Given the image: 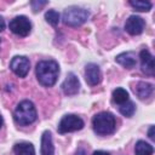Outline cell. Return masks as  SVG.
Wrapping results in <instances>:
<instances>
[{
    "label": "cell",
    "mask_w": 155,
    "mask_h": 155,
    "mask_svg": "<svg viewBox=\"0 0 155 155\" xmlns=\"http://www.w3.org/2000/svg\"><path fill=\"white\" fill-rule=\"evenodd\" d=\"M128 101V92L122 87H116L113 91V102L121 105Z\"/></svg>",
    "instance_id": "cell-17"
},
{
    "label": "cell",
    "mask_w": 155,
    "mask_h": 155,
    "mask_svg": "<svg viewBox=\"0 0 155 155\" xmlns=\"http://www.w3.org/2000/svg\"><path fill=\"white\" fill-rule=\"evenodd\" d=\"M61 87H62L64 94H67V96L76 94L79 92V90H80V82H79L78 76L74 73H68L67 78L62 82Z\"/></svg>",
    "instance_id": "cell-9"
},
{
    "label": "cell",
    "mask_w": 155,
    "mask_h": 155,
    "mask_svg": "<svg viewBox=\"0 0 155 155\" xmlns=\"http://www.w3.org/2000/svg\"><path fill=\"white\" fill-rule=\"evenodd\" d=\"M144 27H145V22L142 17L139 16H130L127 19H126V23H125V30L131 34V35H139L143 33L144 30Z\"/></svg>",
    "instance_id": "cell-8"
},
{
    "label": "cell",
    "mask_w": 155,
    "mask_h": 155,
    "mask_svg": "<svg viewBox=\"0 0 155 155\" xmlns=\"http://www.w3.org/2000/svg\"><path fill=\"white\" fill-rule=\"evenodd\" d=\"M139 59H140V67H142V71L145 73L149 76H153L155 73V68H154V57L153 54L148 51V50H142L139 53Z\"/></svg>",
    "instance_id": "cell-11"
},
{
    "label": "cell",
    "mask_w": 155,
    "mask_h": 155,
    "mask_svg": "<svg viewBox=\"0 0 155 155\" xmlns=\"http://www.w3.org/2000/svg\"><path fill=\"white\" fill-rule=\"evenodd\" d=\"M130 5L139 12H148L151 8V2L149 1H142V0H137V1H130Z\"/></svg>",
    "instance_id": "cell-19"
},
{
    "label": "cell",
    "mask_w": 155,
    "mask_h": 155,
    "mask_svg": "<svg viewBox=\"0 0 155 155\" xmlns=\"http://www.w3.org/2000/svg\"><path fill=\"white\" fill-rule=\"evenodd\" d=\"M0 44H1V39H0Z\"/></svg>",
    "instance_id": "cell-26"
},
{
    "label": "cell",
    "mask_w": 155,
    "mask_h": 155,
    "mask_svg": "<svg viewBox=\"0 0 155 155\" xmlns=\"http://www.w3.org/2000/svg\"><path fill=\"white\" fill-rule=\"evenodd\" d=\"M36 79L40 85L45 87H51L56 84L59 74V65L56 61H40L36 64Z\"/></svg>",
    "instance_id": "cell-1"
},
{
    "label": "cell",
    "mask_w": 155,
    "mask_h": 155,
    "mask_svg": "<svg viewBox=\"0 0 155 155\" xmlns=\"http://www.w3.org/2000/svg\"><path fill=\"white\" fill-rule=\"evenodd\" d=\"M92 155H110V154L107 153V151H103V150H97V151H94Z\"/></svg>",
    "instance_id": "cell-23"
},
{
    "label": "cell",
    "mask_w": 155,
    "mask_h": 155,
    "mask_svg": "<svg viewBox=\"0 0 155 155\" xmlns=\"http://www.w3.org/2000/svg\"><path fill=\"white\" fill-rule=\"evenodd\" d=\"M90 17V12L82 7L78 6H69L64 10L62 19L65 25L69 27H79L84 24Z\"/></svg>",
    "instance_id": "cell-4"
},
{
    "label": "cell",
    "mask_w": 155,
    "mask_h": 155,
    "mask_svg": "<svg viewBox=\"0 0 155 155\" xmlns=\"http://www.w3.org/2000/svg\"><path fill=\"white\" fill-rule=\"evenodd\" d=\"M93 131L99 136L111 134L116 128V119L109 111H102L93 116L92 119Z\"/></svg>",
    "instance_id": "cell-2"
},
{
    "label": "cell",
    "mask_w": 155,
    "mask_h": 155,
    "mask_svg": "<svg viewBox=\"0 0 155 155\" xmlns=\"http://www.w3.org/2000/svg\"><path fill=\"white\" fill-rule=\"evenodd\" d=\"M30 5H31V8H33V11L34 12H38V11H40L44 6H46L47 5V1H40V0H33L31 2H30Z\"/></svg>",
    "instance_id": "cell-21"
},
{
    "label": "cell",
    "mask_w": 155,
    "mask_h": 155,
    "mask_svg": "<svg viewBox=\"0 0 155 155\" xmlns=\"http://www.w3.org/2000/svg\"><path fill=\"white\" fill-rule=\"evenodd\" d=\"M119 111H120L124 116L131 117V116L134 114V111H136V107H134L133 102L127 101L126 103H124V104H121V105L119 107Z\"/></svg>",
    "instance_id": "cell-18"
},
{
    "label": "cell",
    "mask_w": 155,
    "mask_h": 155,
    "mask_svg": "<svg viewBox=\"0 0 155 155\" xmlns=\"http://www.w3.org/2000/svg\"><path fill=\"white\" fill-rule=\"evenodd\" d=\"M1 126H2V117L0 116V128H1Z\"/></svg>",
    "instance_id": "cell-25"
},
{
    "label": "cell",
    "mask_w": 155,
    "mask_h": 155,
    "mask_svg": "<svg viewBox=\"0 0 155 155\" xmlns=\"http://www.w3.org/2000/svg\"><path fill=\"white\" fill-rule=\"evenodd\" d=\"M13 151L16 155H35L34 145L28 142H21V143L15 144Z\"/></svg>",
    "instance_id": "cell-15"
},
{
    "label": "cell",
    "mask_w": 155,
    "mask_h": 155,
    "mask_svg": "<svg viewBox=\"0 0 155 155\" xmlns=\"http://www.w3.org/2000/svg\"><path fill=\"white\" fill-rule=\"evenodd\" d=\"M10 30L18 36H27L31 30V23L25 16H17L8 23Z\"/></svg>",
    "instance_id": "cell-6"
},
{
    "label": "cell",
    "mask_w": 155,
    "mask_h": 155,
    "mask_svg": "<svg viewBox=\"0 0 155 155\" xmlns=\"http://www.w3.org/2000/svg\"><path fill=\"white\" fill-rule=\"evenodd\" d=\"M4 29H5V21H4V18L0 16V33H1Z\"/></svg>",
    "instance_id": "cell-22"
},
{
    "label": "cell",
    "mask_w": 155,
    "mask_h": 155,
    "mask_svg": "<svg viewBox=\"0 0 155 155\" xmlns=\"http://www.w3.org/2000/svg\"><path fill=\"white\" fill-rule=\"evenodd\" d=\"M45 19L47 23H50L51 25L56 27L59 23V13L56 10H48L45 13Z\"/></svg>",
    "instance_id": "cell-20"
},
{
    "label": "cell",
    "mask_w": 155,
    "mask_h": 155,
    "mask_svg": "<svg viewBox=\"0 0 155 155\" xmlns=\"http://www.w3.org/2000/svg\"><path fill=\"white\" fill-rule=\"evenodd\" d=\"M133 91L134 93L138 96V98L140 99H145L148 97L151 96L153 91H154V86L153 84H149V82H144V81H139L136 84V86L133 87Z\"/></svg>",
    "instance_id": "cell-14"
},
{
    "label": "cell",
    "mask_w": 155,
    "mask_h": 155,
    "mask_svg": "<svg viewBox=\"0 0 155 155\" xmlns=\"http://www.w3.org/2000/svg\"><path fill=\"white\" fill-rule=\"evenodd\" d=\"M134 151H136V155H153L154 148L145 140H138L136 143Z\"/></svg>",
    "instance_id": "cell-16"
},
{
    "label": "cell",
    "mask_w": 155,
    "mask_h": 155,
    "mask_svg": "<svg viewBox=\"0 0 155 155\" xmlns=\"http://www.w3.org/2000/svg\"><path fill=\"white\" fill-rule=\"evenodd\" d=\"M85 80L90 86H96L102 80V73L97 64L88 63L85 68Z\"/></svg>",
    "instance_id": "cell-10"
},
{
    "label": "cell",
    "mask_w": 155,
    "mask_h": 155,
    "mask_svg": "<svg viewBox=\"0 0 155 155\" xmlns=\"http://www.w3.org/2000/svg\"><path fill=\"white\" fill-rule=\"evenodd\" d=\"M84 125L85 124H84L81 117H79L78 115H74V114H68L61 119L57 130L61 134H64V133L79 131L84 127Z\"/></svg>",
    "instance_id": "cell-5"
},
{
    "label": "cell",
    "mask_w": 155,
    "mask_h": 155,
    "mask_svg": "<svg viewBox=\"0 0 155 155\" xmlns=\"http://www.w3.org/2000/svg\"><path fill=\"white\" fill-rule=\"evenodd\" d=\"M115 61H116L120 65H122L124 68H126V69H133V68L137 65L136 54H134V52H131V51H128V52H122V53L117 54L116 58H115Z\"/></svg>",
    "instance_id": "cell-12"
},
{
    "label": "cell",
    "mask_w": 155,
    "mask_h": 155,
    "mask_svg": "<svg viewBox=\"0 0 155 155\" xmlns=\"http://www.w3.org/2000/svg\"><path fill=\"white\" fill-rule=\"evenodd\" d=\"M36 117V109L34 104L28 99L19 102L13 111V119L19 126H28L33 124Z\"/></svg>",
    "instance_id": "cell-3"
},
{
    "label": "cell",
    "mask_w": 155,
    "mask_h": 155,
    "mask_svg": "<svg viewBox=\"0 0 155 155\" xmlns=\"http://www.w3.org/2000/svg\"><path fill=\"white\" fill-rule=\"evenodd\" d=\"M40 153L41 155H54V145H53L52 134L50 131H44L41 136Z\"/></svg>",
    "instance_id": "cell-13"
},
{
    "label": "cell",
    "mask_w": 155,
    "mask_h": 155,
    "mask_svg": "<svg viewBox=\"0 0 155 155\" xmlns=\"http://www.w3.org/2000/svg\"><path fill=\"white\" fill-rule=\"evenodd\" d=\"M11 70L19 78H25L30 69V62L25 56H15L10 62Z\"/></svg>",
    "instance_id": "cell-7"
},
{
    "label": "cell",
    "mask_w": 155,
    "mask_h": 155,
    "mask_svg": "<svg viewBox=\"0 0 155 155\" xmlns=\"http://www.w3.org/2000/svg\"><path fill=\"white\" fill-rule=\"evenodd\" d=\"M148 134H149V138H150V139H154V126H151V127L149 128Z\"/></svg>",
    "instance_id": "cell-24"
}]
</instances>
